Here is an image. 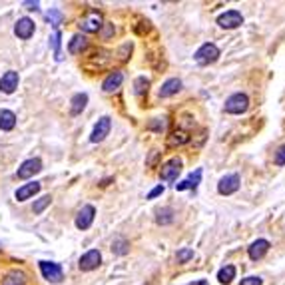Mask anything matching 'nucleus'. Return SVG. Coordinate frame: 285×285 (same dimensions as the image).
Here are the masks:
<instances>
[{"instance_id":"nucleus-1","label":"nucleus","mask_w":285,"mask_h":285,"mask_svg":"<svg viewBox=\"0 0 285 285\" xmlns=\"http://www.w3.org/2000/svg\"><path fill=\"white\" fill-rule=\"evenodd\" d=\"M218 58H220V48H218L216 44H212V42L202 44V46L196 50V54H194V60H196L200 66L214 64Z\"/></svg>"},{"instance_id":"nucleus-28","label":"nucleus","mask_w":285,"mask_h":285,"mask_svg":"<svg viewBox=\"0 0 285 285\" xmlns=\"http://www.w3.org/2000/svg\"><path fill=\"white\" fill-rule=\"evenodd\" d=\"M188 140H190V136H188L186 132L178 130V132H174V136L170 138V144H172V146H176V144H178V146H182V144H186Z\"/></svg>"},{"instance_id":"nucleus-11","label":"nucleus","mask_w":285,"mask_h":285,"mask_svg":"<svg viewBox=\"0 0 285 285\" xmlns=\"http://www.w3.org/2000/svg\"><path fill=\"white\" fill-rule=\"evenodd\" d=\"M18 82H20L18 72L8 70V72L0 78V90H2L4 94H14V92H16V88H18Z\"/></svg>"},{"instance_id":"nucleus-22","label":"nucleus","mask_w":285,"mask_h":285,"mask_svg":"<svg viewBox=\"0 0 285 285\" xmlns=\"http://www.w3.org/2000/svg\"><path fill=\"white\" fill-rule=\"evenodd\" d=\"M14 126H16V114L10 112V110H2V112H0V130L8 132V130H12Z\"/></svg>"},{"instance_id":"nucleus-31","label":"nucleus","mask_w":285,"mask_h":285,"mask_svg":"<svg viewBox=\"0 0 285 285\" xmlns=\"http://www.w3.org/2000/svg\"><path fill=\"white\" fill-rule=\"evenodd\" d=\"M50 44H52V48H54V52H56V60H62V56H60V32H58V30L54 32Z\"/></svg>"},{"instance_id":"nucleus-38","label":"nucleus","mask_w":285,"mask_h":285,"mask_svg":"<svg viewBox=\"0 0 285 285\" xmlns=\"http://www.w3.org/2000/svg\"><path fill=\"white\" fill-rule=\"evenodd\" d=\"M192 285H208V282H206V280H200V282H194Z\"/></svg>"},{"instance_id":"nucleus-33","label":"nucleus","mask_w":285,"mask_h":285,"mask_svg":"<svg viewBox=\"0 0 285 285\" xmlns=\"http://www.w3.org/2000/svg\"><path fill=\"white\" fill-rule=\"evenodd\" d=\"M148 128H150V130H156V132H164V130H166V120H162V122H150Z\"/></svg>"},{"instance_id":"nucleus-30","label":"nucleus","mask_w":285,"mask_h":285,"mask_svg":"<svg viewBox=\"0 0 285 285\" xmlns=\"http://www.w3.org/2000/svg\"><path fill=\"white\" fill-rule=\"evenodd\" d=\"M46 20H48L52 26H58V24L62 22V12H58L56 8H52V10L46 14Z\"/></svg>"},{"instance_id":"nucleus-7","label":"nucleus","mask_w":285,"mask_h":285,"mask_svg":"<svg viewBox=\"0 0 285 285\" xmlns=\"http://www.w3.org/2000/svg\"><path fill=\"white\" fill-rule=\"evenodd\" d=\"M100 262H102V254H100L98 250H90V252H86V254L80 258L78 268H80L82 272H92V270H96V268L100 266Z\"/></svg>"},{"instance_id":"nucleus-5","label":"nucleus","mask_w":285,"mask_h":285,"mask_svg":"<svg viewBox=\"0 0 285 285\" xmlns=\"http://www.w3.org/2000/svg\"><path fill=\"white\" fill-rule=\"evenodd\" d=\"M180 172H182V160H180V158H172V160H168V162L162 166L160 176H162V180H166V182H176L178 176H180Z\"/></svg>"},{"instance_id":"nucleus-27","label":"nucleus","mask_w":285,"mask_h":285,"mask_svg":"<svg viewBox=\"0 0 285 285\" xmlns=\"http://www.w3.org/2000/svg\"><path fill=\"white\" fill-rule=\"evenodd\" d=\"M192 258H194V250H190V248H184V250H180V252L176 254L178 264H186V262H190Z\"/></svg>"},{"instance_id":"nucleus-19","label":"nucleus","mask_w":285,"mask_h":285,"mask_svg":"<svg viewBox=\"0 0 285 285\" xmlns=\"http://www.w3.org/2000/svg\"><path fill=\"white\" fill-rule=\"evenodd\" d=\"M202 182V170H196L188 180H184L182 184H176V190L182 192V190H196Z\"/></svg>"},{"instance_id":"nucleus-24","label":"nucleus","mask_w":285,"mask_h":285,"mask_svg":"<svg viewBox=\"0 0 285 285\" xmlns=\"http://www.w3.org/2000/svg\"><path fill=\"white\" fill-rule=\"evenodd\" d=\"M156 222H158L160 226H168V224H172V222H174V210H172V208H162V210H158V218H156Z\"/></svg>"},{"instance_id":"nucleus-26","label":"nucleus","mask_w":285,"mask_h":285,"mask_svg":"<svg viewBox=\"0 0 285 285\" xmlns=\"http://www.w3.org/2000/svg\"><path fill=\"white\" fill-rule=\"evenodd\" d=\"M50 204H52V198H50V196H44V198H40V200L32 206V212H34V214H42Z\"/></svg>"},{"instance_id":"nucleus-37","label":"nucleus","mask_w":285,"mask_h":285,"mask_svg":"<svg viewBox=\"0 0 285 285\" xmlns=\"http://www.w3.org/2000/svg\"><path fill=\"white\" fill-rule=\"evenodd\" d=\"M24 6H28V10H36V8H38V2H24Z\"/></svg>"},{"instance_id":"nucleus-6","label":"nucleus","mask_w":285,"mask_h":285,"mask_svg":"<svg viewBox=\"0 0 285 285\" xmlns=\"http://www.w3.org/2000/svg\"><path fill=\"white\" fill-rule=\"evenodd\" d=\"M110 130H112V120H110V116H102V118L96 122V126H94V132H92V136H90V142H94V144L102 142V140L110 134Z\"/></svg>"},{"instance_id":"nucleus-2","label":"nucleus","mask_w":285,"mask_h":285,"mask_svg":"<svg viewBox=\"0 0 285 285\" xmlns=\"http://www.w3.org/2000/svg\"><path fill=\"white\" fill-rule=\"evenodd\" d=\"M248 108H250V98L246 94H242V92L232 94L226 100V112L228 114H244Z\"/></svg>"},{"instance_id":"nucleus-23","label":"nucleus","mask_w":285,"mask_h":285,"mask_svg":"<svg viewBox=\"0 0 285 285\" xmlns=\"http://www.w3.org/2000/svg\"><path fill=\"white\" fill-rule=\"evenodd\" d=\"M236 278V268L234 266H226V268H222L220 272H218V282L220 284H232V280Z\"/></svg>"},{"instance_id":"nucleus-10","label":"nucleus","mask_w":285,"mask_h":285,"mask_svg":"<svg viewBox=\"0 0 285 285\" xmlns=\"http://www.w3.org/2000/svg\"><path fill=\"white\" fill-rule=\"evenodd\" d=\"M242 22H244V16H242L240 10H228V12H224V14L218 18V24H220L222 28H228V30L238 28Z\"/></svg>"},{"instance_id":"nucleus-8","label":"nucleus","mask_w":285,"mask_h":285,"mask_svg":"<svg viewBox=\"0 0 285 285\" xmlns=\"http://www.w3.org/2000/svg\"><path fill=\"white\" fill-rule=\"evenodd\" d=\"M40 170H42V162H40L38 158H30V160L22 162V166H20L18 172H16V176H18L20 180H28V178H32L34 174H38Z\"/></svg>"},{"instance_id":"nucleus-13","label":"nucleus","mask_w":285,"mask_h":285,"mask_svg":"<svg viewBox=\"0 0 285 285\" xmlns=\"http://www.w3.org/2000/svg\"><path fill=\"white\" fill-rule=\"evenodd\" d=\"M14 34L20 38V40H28L32 34H34V20H30V18H20L18 22H16V26H14Z\"/></svg>"},{"instance_id":"nucleus-9","label":"nucleus","mask_w":285,"mask_h":285,"mask_svg":"<svg viewBox=\"0 0 285 285\" xmlns=\"http://www.w3.org/2000/svg\"><path fill=\"white\" fill-rule=\"evenodd\" d=\"M240 190V176L238 174H230V176H224L218 184V192L222 196H232L234 192Z\"/></svg>"},{"instance_id":"nucleus-15","label":"nucleus","mask_w":285,"mask_h":285,"mask_svg":"<svg viewBox=\"0 0 285 285\" xmlns=\"http://www.w3.org/2000/svg\"><path fill=\"white\" fill-rule=\"evenodd\" d=\"M268 252H270V242H268V240H258V242H254V244L250 246V250H248V254H250V258H252L254 262L262 260Z\"/></svg>"},{"instance_id":"nucleus-25","label":"nucleus","mask_w":285,"mask_h":285,"mask_svg":"<svg viewBox=\"0 0 285 285\" xmlns=\"http://www.w3.org/2000/svg\"><path fill=\"white\" fill-rule=\"evenodd\" d=\"M128 248H130V244H128L126 240H122V238H118V240L112 244V252H114V254H118V256L128 254Z\"/></svg>"},{"instance_id":"nucleus-29","label":"nucleus","mask_w":285,"mask_h":285,"mask_svg":"<svg viewBox=\"0 0 285 285\" xmlns=\"http://www.w3.org/2000/svg\"><path fill=\"white\" fill-rule=\"evenodd\" d=\"M134 92L138 94V96H142L144 92H148V86H150V82L144 78V76H140V78H136V82H134Z\"/></svg>"},{"instance_id":"nucleus-20","label":"nucleus","mask_w":285,"mask_h":285,"mask_svg":"<svg viewBox=\"0 0 285 285\" xmlns=\"http://www.w3.org/2000/svg\"><path fill=\"white\" fill-rule=\"evenodd\" d=\"M86 48H88V40H86L82 34H74L72 40L68 42V52H70V54H80V52L86 50Z\"/></svg>"},{"instance_id":"nucleus-12","label":"nucleus","mask_w":285,"mask_h":285,"mask_svg":"<svg viewBox=\"0 0 285 285\" xmlns=\"http://www.w3.org/2000/svg\"><path fill=\"white\" fill-rule=\"evenodd\" d=\"M94 216H96L94 206H84L78 212V216H76V228L78 230H88L92 226V222H94Z\"/></svg>"},{"instance_id":"nucleus-17","label":"nucleus","mask_w":285,"mask_h":285,"mask_svg":"<svg viewBox=\"0 0 285 285\" xmlns=\"http://www.w3.org/2000/svg\"><path fill=\"white\" fill-rule=\"evenodd\" d=\"M2 285H26V274L22 270H10L4 276Z\"/></svg>"},{"instance_id":"nucleus-36","label":"nucleus","mask_w":285,"mask_h":285,"mask_svg":"<svg viewBox=\"0 0 285 285\" xmlns=\"http://www.w3.org/2000/svg\"><path fill=\"white\" fill-rule=\"evenodd\" d=\"M158 156H160V152H156V150H154V152H152V156H150V160H148L146 164H148V166H154V164H156V160H158Z\"/></svg>"},{"instance_id":"nucleus-3","label":"nucleus","mask_w":285,"mask_h":285,"mask_svg":"<svg viewBox=\"0 0 285 285\" xmlns=\"http://www.w3.org/2000/svg\"><path fill=\"white\" fill-rule=\"evenodd\" d=\"M40 272H42L44 280H48L50 284H60V282L64 280V274H62L60 264H54V262H40Z\"/></svg>"},{"instance_id":"nucleus-35","label":"nucleus","mask_w":285,"mask_h":285,"mask_svg":"<svg viewBox=\"0 0 285 285\" xmlns=\"http://www.w3.org/2000/svg\"><path fill=\"white\" fill-rule=\"evenodd\" d=\"M164 194V186H156L150 194H148V200H154V198H158V196H162Z\"/></svg>"},{"instance_id":"nucleus-21","label":"nucleus","mask_w":285,"mask_h":285,"mask_svg":"<svg viewBox=\"0 0 285 285\" xmlns=\"http://www.w3.org/2000/svg\"><path fill=\"white\" fill-rule=\"evenodd\" d=\"M70 104H72V106H70V114H72V116H78V114L86 108V104H88V94H84V92L76 94Z\"/></svg>"},{"instance_id":"nucleus-34","label":"nucleus","mask_w":285,"mask_h":285,"mask_svg":"<svg viewBox=\"0 0 285 285\" xmlns=\"http://www.w3.org/2000/svg\"><path fill=\"white\" fill-rule=\"evenodd\" d=\"M242 285H262V280L256 278V276H250V278L242 280Z\"/></svg>"},{"instance_id":"nucleus-4","label":"nucleus","mask_w":285,"mask_h":285,"mask_svg":"<svg viewBox=\"0 0 285 285\" xmlns=\"http://www.w3.org/2000/svg\"><path fill=\"white\" fill-rule=\"evenodd\" d=\"M104 26V20H102V14L98 10H90L82 20H80V28L84 32H98L100 28Z\"/></svg>"},{"instance_id":"nucleus-14","label":"nucleus","mask_w":285,"mask_h":285,"mask_svg":"<svg viewBox=\"0 0 285 285\" xmlns=\"http://www.w3.org/2000/svg\"><path fill=\"white\" fill-rule=\"evenodd\" d=\"M182 90V80L180 78H170V80H166L164 84H162V88H160V98H170V96H174V94H178Z\"/></svg>"},{"instance_id":"nucleus-32","label":"nucleus","mask_w":285,"mask_h":285,"mask_svg":"<svg viewBox=\"0 0 285 285\" xmlns=\"http://www.w3.org/2000/svg\"><path fill=\"white\" fill-rule=\"evenodd\" d=\"M276 164H278V166H285V144L278 150V154H276Z\"/></svg>"},{"instance_id":"nucleus-16","label":"nucleus","mask_w":285,"mask_h":285,"mask_svg":"<svg viewBox=\"0 0 285 285\" xmlns=\"http://www.w3.org/2000/svg\"><path fill=\"white\" fill-rule=\"evenodd\" d=\"M38 192H40V184H38V182L26 184V186H22V188L16 190V200H18V202H26V200H30L32 196H36Z\"/></svg>"},{"instance_id":"nucleus-18","label":"nucleus","mask_w":285,"mask_h":285,"mask_svg":"<svg viewBox=\"0 0 285 285\" xmlns=\"http://www.w3.org/2000/svg\"><path fill=\"white\" fill-rule=\"evenodd\" d=\"M122 80H124V74H122V72H112V74L104 80L102 90H104V92H114V90H118V88H120Z\"/></svg>"}]
</instances>
